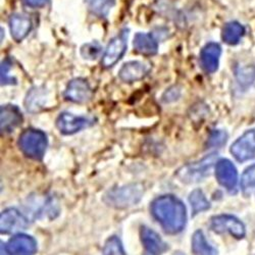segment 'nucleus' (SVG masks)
Segmentation results:
<instances>
[{
    "instance_id": "f257e3e1",
    "label": "nucleus",
    "mask_w": 255,
    "mask_h": 255,
    "mask_svg": "<svg viewBox=\"0 0 255 255\" xmlns=\"http://www.w3.org/2000/svg\"><path fill=\"white\" fill-rule=\"evenodd\" d=\"M151 212L164 232L168 234H178L186 226V207L180 199L173 195L156 198L151 204Z\"/></svg>"
},
{
    "instance_id": "f03ea898",
    "label": "nucleus",
    "mask_w": 255,
    "mask_h": 255,
    "mask_svg": "<svg viewBox=\"0 0 255 255\" xmlns=\"http://www.w3.org/2000/svg\"><path fill=\"white\" fill-rule=\"evenodd\" d=\"M143 196V188L139 184H131L115 188L105 194L103 200L109 206L127 208L138 203Z\"/></svg>"
},
{
    "instance_id": "7ed1b4c3",
    "label": "nucleus",
    "mask_w": 255,
    "mask_h": 255,
    "mask_svg": "<svg viewBox=\"0 0 255 255\" xmlns=\"http://www.w3.org/2000/svg\"><path fill=\"white\" fill-rule=\"evenodd\" d=\"M18 145L20 150L28 157L41 160L46 151L47 136L40 130L29 129L19 136Z\"/></svg>"
},
{
    "instance_id": "20e7f679",
    "label": "nucleus",
    "mask_w": 255,
    "mask_h": 255,
    "mask_svg": "<svg viewBox=\"0 0 255 255\" xmlns=\"http://www.w3.org/2000/svg\"><path fill=\"white\" fill-rule=\"evenodd\" d=\"M215 160V154L204 158L203 160L183 166L178 171V178L184 183H196L201 181L207 174Z\"/></svg>"
},
{
    "instance_id": "39448f33",
    "label": "nucleus",
    "mask_w": 255,
    "mask_h": 255,
    "mask_svg": "<svg viewBox=\"0 0 255 255\" xmlns=\"http://www.w3.org/2000/svg\"><path fill=\"white\" fill-rule=\"evenodd\" d=\"M210 228L212 231L219 234L230 233L232 236L237 239L244 238L246 233L243 223L237 218L229 215H222L212 218Z\"/></svg>"
},
{
    "instance_id": "423d86ee",
    "label": "nucleus",
    "mask_w": 255,
    "mask_h": 255,
    "mask_svg": "<svg viewBox=\"0 0 255 255\" xmlns=\"http://www.w3.org/2000/svg\"><path fill=\"white\" fill-rule=\"evenodd\" d=\"M127 40H128V31L123 30L118 36L109 43L108 48H106L101 63L103 68L109 69L114 67L116 63L124 56L127 50Z\"/></svg>"
},
{
    "instance_id": "0eeeda50",
    "label": "nucleus",
    "mask_w": 255,
    "mask_h": 255,
    "mask_svg": "<svg viewBox=\"0 0 255 255\" xmlns=\"http://www.w3.org/2000/svg\"><path fill=\"white\" fill-rule=\"evenodd\" d=\"M94 120L85 117H77L69 113H62L56 120V127L60 133L72 135L92 126Z\"/></svg>"
},
{
    "instance_id": "6e6552de",
    "label": "nucleus",
    "mask_w": 255,
    "mask_h": 255,
    "mask_svg": "<svg viewBox=\"0 0 255 255\" xmlns=\"http://www.w3.org/2000/svg\"><path fill=\"white\" fill-rule=\"evenodd\" d=\"M231 152L238 161H246L255 157V131H247L231 147Z\"/></svg>"
},
{
    "instance_id": "1a4fd4ad",
    "label": "nucleus",
    "mask_w": 255,
    "mask_h": 255,
    "mask_svg": "<svg viewBox=\"0 0 255 255\" xmlns=\"http://www.w3.org/2000/svg\"><path fill=\"white\" fill-rule=\"evenodd\" d=\"M28 220L15 208L5 209L0 216V231L2 234H12L26 230Z\"/></svg>"
},
{
    "instance_id": "9d476101",
    "label": "nucleus",
    "mask_w": 255,
    "mask_h": 255,
    "mask_svg": "<svg viewBox=\"0 0 255 255\" xmlns=\"http://www.w3.org/2000/svg\"><path fill=\"white\" fill-rule=\"evenodd\" d=\"M216 177L218 182L225 187L229 192H235L238 181V173L235 165L230 160L221 159L218 161L216 166Z\"/></svg>"
},
{
    "instance_id": "9b49d317",
    "label": "nucleus",
    "mask_w": 255,
    "mask_h": 255,
    "mask_svg": "<svg viewBox=\"0 0 255 255\" xmlns=\"http://www.w3.org/2000/svg\"><path fill=\"white\" fill-rule=\"evenodd\" d=\"M65 97L67 100L75 103H86L92 98L90 85L85 79H74L68 84Z\"/></svg>"
},
{
    "instance_id": "f8f14e48",
    "label": "nucleus",
    "mask_w": 255,
    "mask_h": 255,
    "mask_svg": "<svg viewBox=\"0 0 255 255\" xmlns=\"http://www.w3.org/2000/svg\"><path fill=\"white\" fill-rule=\"evenodd\" d=\"M141 240L144 247V255H162L167 250V244L153 230L142 227Z\"/></svg>"
},
{
    "instance_id": "ddd939ff",
    "label": "nucleus",
    "mask_w": 255,
    "mask_h": 255,
    "mask_svg": "<svg viewBox=\"0 0 255 255\" xmlns=\"http://www.w3.org/2000/svg\"><path fill=\"white\" fill-rule=\"evenodd\" d=\"M6 249L10 255H34L37 251V242L31 236L18 234L9 239Z\"/></svg>"
},
{
    "instance_id": "4468645a",
    "label": "nucleus",
    "mask_w": 255,
    "mask_h": 255,
    "mask_svg": "<svg viewBox=\"0 0 255 255\" xmlns=\"http://www.w3.org/2000/svg\"><path fill=\"white\" fill-rule=\"evenodd\" d=\"M222 54V48L218 43L206 44L200 52L201 67L206 73H215L219 68V61Z\"/></svg>"
},
{
    "instance_id": "2eb2a0df",
    "label": "nucleus",
    "mask_w": 255,
    "mask_h": 255,
    "mask_svg": "<svg viewBox=\"0 0 255 255\" xmlns=\"http://www.w3.org/2000/svg\"><path fill=\"white\" fill-rule=\"evenodd\" d=\"M22 113L14 105H3L0 109V126L1 131L9 133L22 123Z\"/></svg>"
},
{
    "instance_id": "dca6fc26",
    "label": "nucleus",
    "mask_w": 255,
    "mask_h": 255,
    "mask_svg": "<svg viewBox=\"0 0 255 255\" xmlns=\"http://www.w3.org/2000/svg\"><path fill=\"white\" fill-rule=\"evenodd\" d=\"M11 37L19 42L25 39L32 29L31 18L24 13H14L9 18Z\"/></svg>"
},
{
    "instance_id": "f3484780",
    "label": "nucleus",
    "mask_w": 255,
    "mask_h": 255,
    "mask_svg": "<svg viewBox=\"0 0 255 255\" xmlns=\"http://www.w3.org/2000/svg\"><path fill=\"white\" fill-rule=\"evenodd\" d=\"M148 73V68L141 61L126 62L119 72V77L126 83H132L143 79Z\"/></svg>"
},
{
    "instance_id": "a211bd4d",
    "label": "nucleus",
    "mask_w": 255,
    "mask_h": 255,
    "mask_svg": "<svg viewBox=\"0 0 255 255\" xmlns=\"http://www.w3.org/2000/svg\"><path fill=\"white\" fill-rule=\"evenodd\" d=\"M133 44L135 50L144 55H153L158 50L157 41L151 34H136Z\"/></svg>"
},
{
    "instance_id": "6ab92c4d",
    "label": "nucleus",
    "mask_w": 255,
    "mask_h": 255,
    "mask_svg": "<svg viewBox=\"0 0 255 255\" xmlns=\"http://www.w3.org/2000/svg\"><path fill=\"white\" fill-rule=\"evenodd\" d=\"M245 34V29L237 22H230L225 25L222 33V38L229 45L238 44Z\"/></svg>"
},
{
    "instance_id": "aec40b11",
    "label": "nucleus",
    "mask_w": 255,
    "mask_h": 255,
    "mask_svg": "<svg viewBox=\"0 0 255 255\" xmlns=\"http://www.w3.org/2000/svg\"><path fill=\"white\" fill-rule=\"evenodd\" d=\"M192 250L195 255H218V250L209 245L202 231H196L192 239Z\"/></svg>"
},
{
    "instance_id": "412c9836",
    "label": "nucleus",
    "mask_w": 255,
    "mask_h": 255,
    "mask_svg": "<svg viewBox=\"0 0 255 255\" xmlns=\"http://www.w3.org/2000/svg\"><path fill=\"white\" fill-rule=\"evenodd\" d=\"M189 202L192 207L193 215H197L199 212H202L204 210H207L210 207L209 201L206 199L203 192L199 189L194 190L192 193L189 196Z\"/></svg>"
},
{
    "instance_id": "4be33fe9",
    "label": "nucleus",
    "mask_w": 255,
    "mask_h": 255,
    "mask_svg": "<svg viewBox=\"0 0 255 255\" xmlns=\"http://www.w3.org/2000/svg\"><path fill=\"white\" fill-rule=\"evenodd\" d=\"M116 0H92L89 3L90 11L98 17H104L109 14Z\"/></svg>"
},
{
    "instance_id": "5701e85b",
    "label": "nucleus",
    "mask_w": 255,
    "mask_h": 255,
    "mask_svg": "<svg viewBox=\"0 0 255 255\" xmlns=\"http://www.w3.org/2000/svg\"><path fill=\"white\" fill-rule=\"evenodd\" d=\"M241 188L245 194H249L255 190V164L246 168L241 179Z\"/></svg>"
},
{
    "instance_id": "b1692460",
    "label": "nucleus",
    "mask_w": 255,
    "mask_h": 255,
    "mask_svg": "<svg viewBox=\"0 0 255 255\" xmlns=\"http://www.w3.org/2000/svg\"><path fill=\"white\" fill-rule=\"evenodd\" d=\"M103 253L104 255H127L121 240L116 236L111 237L106 241L103 247Z\"/></svg>"
},
{
    "instance_id": "393cba45",
    "label": "nucleus",
    "mask_w": 255,
    "mask_h": 255,
    "mask_svg": "<svg viewBox=\"0 0 255 255\" xmlns=\"http://www.w3.org/2000/svg\"><path fill=\"white\" fill-rule=\"evenodd\" d=\"M101 46L98 42H91L81 48V54L85 59H96L101 53Z\"/></svg>"
},
{
    "instance_id": "a878e982",
    "label": "nucleus",
    "mask_w": 255,
    "mask_h": 255,
    "mask_svg": "<svg viewBox=\"0 0 255 255\" xmlns=\"http://www.w3.org/2000/svg\"><path fill=\"white\" fill-rule=\"evenodd\" d=\"M237 77H238L239 83L242 85V86L248 87L255 80V68L247 67V68L240 69L239 71H237Z\"/></svg>"
},
{
    "instance_id": "bb28decb",
    "label": "nucleus",
    "mask_w": 255,
    "mask_h": 255,
    "mask_svg": "<svg viewBox=\"0 0 255 255\" xmlns=\"http://www.w3.org/2000/svg\"><path fill=\"white\" fill-rule=\"evenodd\" d=\"M227 141V134L222 131H215L210 135L209 145L210 146H222Z\"/></svg>"
},
{
    "instance_id": "cd10ccee",
    "label": "nucleus",
    "mask_w": 255,
    "mask_h": 255,
    "mask_svg": "<svg viewBox=\"0 0 255 255\" xmlns=\"http://www.w3.org/2000/svg\"><path fill=\"white\" fill-rule=\"evenodd\" d=\"M9 68H10V61H9V59H5L1 65V84L2 85L3 84H12L15 82V80L8 78V76H7Z\"/></svg>"
},
{
    "instance_id": "c85d7f7f",
    "label": "nucleus",
    "mask_w": 255,
    "mask_h": 255,
    "mask_svg": "<svg viewBox=\"0 0 255 255\" xmlns=\"http://www.w3.org/2000/svg\"><path fill=\"white\" fill-rule=\"evenodd\" d=\"M24 2H25L28 6L36 8V7H42V6H44V5L48 2V0H24Z\"/></svg>"
},
{
    "instance_id": "c756f323",
    "label": "nucleus",
    "mask_w": 255,
    "mask_h": 255,
    "mask_svg": "<svg viewBox=\"0 0 255 255\" xmlns=\"http://www.w3.org/2000/svg\"><path fill=\"white\" fill-rule=\"evenodd\" d=\"M0 255H10L6 249V245L3 244V242H1V246H0Z\"/></svg>"
}]
</instances>
